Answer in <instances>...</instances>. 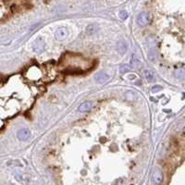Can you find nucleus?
I'll return each instance as SVG.
<instances>
[{
	"label": "nucleus",
	"instance_id": "11",
	"mask_svg": "<svg viewBox=\"0 0 185 185\" xmlns=\"http://www.w3.org/2000/svg\"><path fill=\"white\" fill-rule=\"evenodd\" d=\"M92 108V104L90 102H84L79 106V111L81 112H88Z\"/></svg>",
	"mask_w": 185,
	"mask_h": 185
},
{
	"label": "nucleus",
	"instance_id": "10",
	"mask_svg": "<svg viewBox=\"0 0 185 185\" xmlns=\"http://www.w3.org/2000/svg\"><path fill=\"white\" fill-rule=\"evenodd\" d=\"M125 96H126L127 99L130 100V101H136V100L138 99V97H139V95L137 94V93H135V92H133V91H128V92H126V93H125Z\"/></svg>",
	"mask_w": 185,
	"mask_h": 185
},
{
	"label": "nucleus",
	"instance_id": "6",
	"mask_svg": "<svg viewBox=\"0 0 185 185\" xmlns=\"http://www.w3.org/2000/svg\"><path fill=\"white\" fill-rule=\"evenodd\" d=\"M108 79H109L108 74H106L104 71L98 72L97 74H95V76H94V80L98 83H105L106 82H107Z\"/></svg>",
	"mask_w": 185,
	"mask_h": 185
},
{
	"label": "nucleus",
	"instance_id": "19",
	"mask_svg": "<svg viewBox=\"0 0 185 185\" xmlns=\"http://www.w3.org/2000/svg\"><path fill=\"white\" fill-rule=\"evenodd\" d=\"M162 90V87L161 86H154V87L152 88V92L153 93H157L158 91Z\"/></svg>",
	"mask_w": 185,
	"mask_h": 185
},
{
	"label": "nucleus",
	"instance_id": "7",
	"mask_svg": "<svg viewBox=\"0 0 185 185\" xmlns=\"http://www.w3.org/2000/svg\"><path fill=\"white\" fill-rule=\"evenodd\" d=\"M153 180L156 183L159 184L161 183L163 180V174H162V171L160 170L159 168H156L153 172Z\"/></svg>",
	"mask_w": 185,
	"mask_h": 185
},
{
	"label": "nucleus",
	"instance_id": "1",
	"mask_svg": "<svg viewBox=\"0 0 185 185\" xmlns=\"http://www.w3.org/2000/svg\"><path fill=\"white\" fill-rule=\"evenodd\" d=\"M60 67L65 73L79 74L90 69L93 62L79 55L66 54L60 61Z\"/></svg>",
	"mask_w": 185,
	"mask_h": 185
},
{
	"label": "nucleus",
	"instance_id": "9",
	"mask_svg": "<svg viewBox=\"0 0 185 185\" xmlns=\"http://www.w3.org/2000/svg\"><path fill=\"white\" fill-rule=\"evenodd\" d=\"M56 36L57 37V39L59 40H63L68 36V31L65 28H58L57 32H56Z\"/></svg>",
	"mask_w": 185,
	"mask_h": 185
},
{
	"label": "nucleus",
	"instance_id": "2",
	"mask_svg": "<svg viewBox=\"0 0 185 185\" xmlns=\"http://www.w3.org/2000/svg\"><path fill=\"white\" fill-rule=\"evenodd\" d=\"M26 77L32 81H38L39 79L43 78V72H42V69H39L38 67H31L27 72H26Z\"/></svg>",
	"mask_w": 185,
	"mask_h": 185
},
{
	"label": "nucleus",
	"instance_id": "18",
	"mask_svg": "<svg viewBox=\"0 0 185 185\" xmlns=\"http://www.w3.org/2000/svg\"><path fill=\"white\" fill-rule=\"evenodd\" d=\"M148 57H149V59L151 60V61H155L156 59V54L154 53V52H149V54H148Z\"/></svg>",
	"mask_w": 185,
	"mask_h": 185
},
{
	"label": "nucleus",
	"instance_id": "13",
	"mask_svg": "<svg viewBox=\"0 0 185 185\" xmlns=\"http://www.w3.org/2000/svg\"><path fill=\"white\" fill-rule=\"evenodd\" d=\"M144 75H145V78H146L147 82H152L155 81V75H154L153 71H151L150 69H145L144 70Z\"/></svg>",
	"mask_w": 185,
	"mask_h": 185
},
{
	"label": "nucleus",
	"instance_id": "20",
	"mask_svg": "<svg viewBox=\"0 0 185 185\" xmlns=\"http://www.w3.org/2000/svg\"><path fill=\"white\" fill-rule=\"evenodd\" d=\"M142 84V82L139 81V82H136V85H141Z\"/></svg>",
	"mask_w": 185,
	"mask_h": 185
},
{
	"label": "nucleus",
	"instance_id": "8",
	"mask_svg": "<svg viewBox=\"0 0 185 185\" xmlns=\"http://www.w3.org/2000/svg\"><path fill=\"white\" fill-rule=\"evenodd\" d=\"M117 49H118V52L120 55H124L128 49V45H127L126 42L124 40H120L117 45Z\"/></svg>",
	"mask_w": 185,
	"mask_h": 185
},
{
	"label": "nucleus",
	"instance_id": "5",
	"mask_svg": "<svg viewBox=\"0 0 185 185\" xmlns=\"http://www.w3.org/2000/svg\"><path fill=\"white\" fill-rule=\"evenodd\" d=\"M17 136L20 141H27L31 137V131L29 129H20L17 132Z\"/></svg>",
	"mask_w": 185,
	"mask_h": 185
},
{
	"label": "nucleus",
	"instance_id": "16",
	"mask_svg": "<svg viewBox=\"0 0 185 185\" xmlns=\"http://www.w3.org/2000/svg\"><path fill=\"white\" fill-rule=\"evenodd\" d=\"M127 17H128V13H127L126 10H121L119 12V18L121 20H125V19H127Z\"/></svg>",
	"mask_w": 185,
	"mask_h": 185
},
{
	"label": "nucleus",
	"instance_id": "14",
	"mask_svg": "<svg viewBox=\"0 0 185 185\" xmlns=\"http://www.w3.org/2000/svg\"><path fill=\"white\" fill-rule=\"evenodd\" d=\"M97 30H98V26L95 25V24H91V25L87 26V28H86V32H87V33H89V34L95 32Z\"/></svg>",
	"mask_w": 185,
	"mask_h": 185
},
{
	"label": "nucleus",
	"instance_id": "17",
	"mask_svg": "<svg viewBox=\"0 0 185 185\" xmlns=\"http://www.w3.org/2000/svg\"><path fill=\"white\" fill-rule=\"evenodd\" d=\"M129 70H130V69H129V67H128L127 65H123V66H121L120 69H119L120 73H125V72H127V71H129Z\"/></svg>",
	"mask_w": 185,
	"mask_h": 185
},
{
	"label": "nucleus",
	"instance_id": "12",
	"mask_svg": "<svg viewBox=\"0 0 185 185\" xmlns=\"http://www.w3.org/2000/svg\"><path fill=\"white\" fill-rule=\"evenodd\" d=\"M175 76L178 80L184 81L185 80V69H178L175 71Z\"/></svg>",
	"mask_w": 185,
	"mask_h": 185
},
{
	"label": "nucleus",
	"instance_id": "4",
	"mask_svg": "<svg viewBox=\"0 0 185 185\" xmlns=\"http://www.w3.org/2000/svg\"><path fill=\"white\" fill-rule=\"evenodd\" d=\"M150 21V16L148 13L146 12H142L138 15V18H137V22L140 26H145L147 25L148 23Z\"/></svg>",
	"mask_w": 185,
	"mask_h": 185
},
{
	"label": "nucleus",
	"instance_id": "3",
	"mask_svg": "<svg viewBox=\"0 0 185 185\" xmlns=\"http://www.w3.org/2000/svg\"><path fill=\"white\" fill-rule=\"evenodd\" d=\"M32 45H33L32 46L33 51L36 52V53H42V52L45 51V44L44 40L41 39V38H38L37 40H35Z\"/></svg>",
	"mask_w": 185,
	"mask_h": 185
},
{
	"label": "nucleus",
	"instance_id": "15",
	"mask_svg": "<svg viewBox=\"0 0 185 185\" xmlns=\"http://www.w3.org/2000/svg\"><path fill=\"white\" fill-rule=\"evenodd\" d=\"M131 67L132 69H137L138 67H140V61L138 60V58L135 57V56H133V57L131 61Z\"/></svg>",
	"mask_w": 185,
	"mask_h": 185
}]
</instances>
